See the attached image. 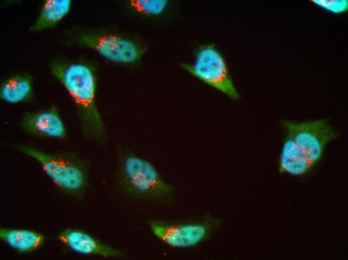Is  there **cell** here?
Masks as SVG:
<instances>
[{
  "mask_svg": "<svg viewBox=\"0 0 348 260\" xmlns=\"http://www.w3.org/2000/svg\"><path fill=\"white\" fill-rule=\"evenodd\" d=\"M49 68L74 103L82 136L105 144L108 134L96 103L98 76L94 68L84 61L60 57L51 60Z\"/></svg>",
  "mask_w": 348,
  "mask_h": 260,
  "instance_id": "obj_1",
  "label": "cell"
},
{
  "mask_svg": "<svg viewBox=\"0 0 348 260\" xmlns=\"http://www.w3.org/2000/svg\"><path fill=\"white\" fill-rule=\"evenodd\" d=\"M115 188L119 196L130 202L165 206L176 197L173 186L162 176L154 164L126 146L117 149Z\"/></svg>",
  "mask_w": 348,
  "mask_h": 260,
  "instance_id": "obj_2",
  "label": "cell"
},
{
  "mask_svg": "<svg viewBox=\"0 0 348 260\" xmlns=\"http://www.w3.org/2000/svg\"><path fill=\"white\" fill-rule=\"evenodd\" d=\"M282 124L286 134L279 160L281 173L296 176L307 173L320 161L327 144L338 136L326 119Z\"/></svg>",
  "mask_w": 348,
  "mask_h": 260,
  "instance_id": "obj_3",
  "label": "cell"
},
{
  "mask_svg": "<svg viewBox=\"0 0 348 260\" xmlns=\"http://www.w3.org/2000/svg\"><path fill=\"white\" fill-rule=\"evenodd\" d=\"M13 148L36 161L55 188L72 198L82 200L90 186L91 162L72 150L48 152L33 145L17 144Z\"/></svg>",
  "mask_w": 348,
  "mask_h": 260,
  "instance_id": "obj_4",
  "label": "cell"
},
{
  "mask_svg": "<svg viewBox=\"0 0 348 260\" xmlns=\"http://www.w3.org/2000/svg\"><path fill=\"white\" fill-rule=\"evenodd\" d=\"M66 37L72 45L94 50L106 60L126 66L138 64L148 50L147 42L139 36L111 27H76Z\"/></svg>",
  "mask_w": 348,
  "mask_h": 260,
  "instance_id": "obj_5",
  "label": "cell"
},
{
  "mask_svg": "<svg viewBox=\"0 0 348 260\" xmlns=\"http://www.w3.org/2000/svg\"><path fill=\"white\" fill-rule=\"evenodd\" d=\"M144 222L152 234L166 245L187 248L210 238L222 226L224 219L208 212L184 218H150Z\"/></svg>",
  "mask_w": 348,
  "mask_h": 260,
  "instance_id": "obj_6",
  "label": "cell"
},
{
  "mask_svg": "<svg viewBox=\"0 0 348 260\" xmlns=\"http://www.w3.org/2000/svg\"><path fill=\"white\" fill-rule=\"evenodd\" d=\"M180 66L196 78L230 98L237 100L240 98L226 58L214 44H200L195 50L193 62H181Z\"/></svg>",
  "mask_w": 348,
  "mask_h": 260,
  "instance_id": "obj_7",
  "label": "cell"
},
{
  "mask_svg": "<svg viewBox=\"0 0 348 260\" xmlns=\"http://www.w3.org/2000/svg\"><path fill=\"white\" fill-rule=\"evenodd\" d=\"M19 124L25 134L37 138L63 142L68 138V130L60 110L54 104L42 109L25 112Z\"/></svg>",
  "mask_w": 348,
  "mask_h": 260,
  "instance_id": "obj_8",
  "label": "cell"
},
{
  "mask_svg": "<svg viewBox=\"0 0 348 260\" xmlns=\"http://www.w3.org/2000/svg\"><path fill=\"white\" fill-rule=\"evenodd\" d=\"M57 239L67 248L79 254L118 260L129 258L125 250L104 242L81 229L66 228L58 233Z\"/></svg>",
  "mask_w": 348,
  "mask_h": 260,
  "instance_id": "obj_9",
  "label": "cell"
},
{
  "mask_svg": "<svg viewBox=\"0 0 348 260\" xmlns=\"http://www.w3.org/2000/svg\"><path fill=\"white\" fill-rule=\"evenodd\" d=\"M34 95V78L26 72H18L8 76L0 84V98L10 104L26 103Z\"/></svg>",
  "mask_w": 348,
  "mask_h": 260,
  "instance_id": "obj_10",
  "label": "cell"
},
{
  "mask_svg": "<svg viewBox=\"0 0 348 260\" xmlns=\"http://www.w3.org/2000/svg\"><path fill=\"white\" fill-rule=\"evenodd\" d=\"M129 14L152 22L169 18L176 11V2L168 0H128L122 3Z\"/></svg>",
  "mask_w": 348,
  "mask_h": 260,
  "instance_id": "obj_11",
  "label": "cell"
},
{
  "mask_svg": "<svg viewBox=\"0 0 348 260\" xmlns=\"http://www.w3.org/2000/svg\"><path fill=\"white\" fill-rule=\"evenodd\" d=\"M0 239L17 252L28 254L40 249L46 238L43 234L32 230L1 227Z\"/></svg>",
  "mask_w": 348,
  "mask_h": 260,
  "instance_id": "obj_12",
  "label": "cell"
},
{
  "mask_svg": "<svg viewBox=\"0 0 348 260\" xmlns=\"http://www.w3.org/2000/svg\"><path fill=\"white\" fill-rule=\"evenodd\" d=\"M71 4L70 0H44L30 31L36 32L53 28L67 16Z\"/></svg>",
  "mask_w": 348,
  "mask_h": 260,
  "instance_id": "obj_13",
  "label": "cell"
},
{
  "mask_svg": "<svg viewBox=\"0 0 348 260\" xmlns=\"http://www.w3.org/2000/svg\"><path fill=\"white\" fill-rule=\"evenodd\" d=\"M310 2L336 14L343 12L348 9V0H311Z\"/></svg>",
  "mask_w": 348,
  "mask_h": 260,
  "instance_id": "obj_14",
  "label": "cell"
}]
</instances>
